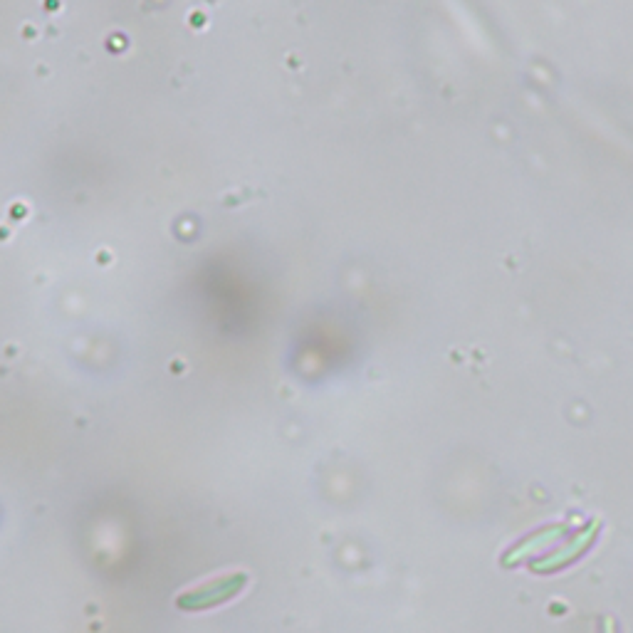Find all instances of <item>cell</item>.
I'll return each instance as SVG.
<instances>
[{
  "mask_svg": "<svg viewBox=\"0 0 633 633\" xmlns=\"http://www.w3.org/2000/svg\"><path fill=\"white\" fill-rule=\"evenodd\" d=\"M240 586H243V576H238V579H232V581H218V584L210 586V589H201V591H193V594H188V596H181V599H178V606H181V608H203V606L218 604V601L232 596Z\"/></svg>",
  "mask_w": 633,
  "mask_h": 633,
  "instance_id": "cell-1",
  "label": "cell"
}]
</instances>
